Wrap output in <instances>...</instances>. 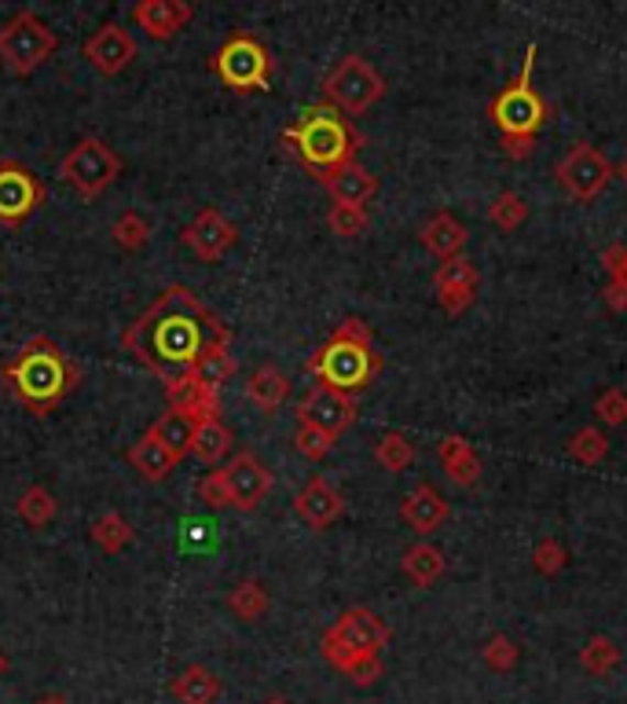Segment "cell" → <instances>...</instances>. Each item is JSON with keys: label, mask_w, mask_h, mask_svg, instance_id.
<instances>
[{"label": "cell", "mask_w": 627, "mask_h": 704, "mask_svg": "<svg viewBox=\"0 0 627 704\" xmlns=\"http://www.w3.org/2000/svg\"><path fill=\"white\" fill-rule=\"evenodd\" d=\"M283 140L290 143L301 165L319 184H327L338 169L356 162V151H360V132L330 103L305 107L294 125L283 132Z\"/></svg>", "instance_id": "3957f363"}, {"label": "cell", "mask_w": 627, "mask_h": 704, "mask_svg": "<svg viewBox=\"0 0 627 704\" xmlns=\"http://www.w3.org/2000/svg\"><path fill=\"white\" fill-rule=\"evenodd\" d=\"M602 264H605V272H609V283L627 286V246H624V242L605 246L602 250Z\"/></svg>", "instance_id": "bcb514c9"}, {"label": "cell", "mask_w": 627, "mask_h": 704, "mask_svg": "<svg viewBox=\"0 0 627 704\" xmlns=\"http://www.w3.org/2000/svg\"><path fill=\"white\" fill-rule=\"evenodd\" d=\"M180 242L195 253L198 261L213 264V261H220L239 242V228L231 224V220L220 213V209L206 206V209H198V213L191 217V224H184Z\"/></svg>", "instance_id": "5bb4252c"}, {"label": "cell", "mask_w": 627, "mask_h": 704, "mask_svg": "<svg viewBox=\"0 0 627 704\" xmlns=\"http://www.w3.org/2000/svg\"><path fill=\"white\" fill-rule=\"evenodd\" d=\"M15 514H19L30 528H44L55 514H59V503H55V495H52L48 488H44V484H30V488L19 495Z\"/></svg>", "instance_id": "1f68e13d"}, {"label": "cell", "mask_w": 627, "mask_h": 704, "mask_svg": "<svg viewBox=\"0 0 627 704\" xmlns=\"http://www.w3.org/2000/svg\"><path fill=\"white\" fill-rule=\"evenodd\" d=\"M569 455L583 462V466H598V462L609 455V437H605L598 426H583L576 429V437L569 440Z\"/></svg>", "instance_id": "e575fe53"}, {"label": "cell", "mask_w": 627, "mask_h": 704, "mask_svg": "<svg viewBox=\"0 0 627 704\" xmlns=\"http://www.w3.org/2000/svg\"><path fill=\"white\" fill-rule=\"evenodd\" d=\"M294 448L301 451L305 459H327L330 455V448H334V437L323 433V429H316V426H301L297 422V433H294Z\"/></svg>", "instance_id": "b9f144b4"}, {"label": "cell", "mask_w": 627, "mask_h": 704, "mask_svg": "<svg viewBox=\"0 0 627 704\" xmlns=\"http://www.w3.org/2000/svg\"><path fill=\"white\" fill-rule=\"evenodd\" d=\"M162 389H165V404H169V411L191 418L195 426L220 418V389L206 385L195 371L180 374V378H173V382H165Z\"/></svg>", "instance_id": "e0dca14e"}, {"label": "cell", "mask_w": 627, "mask_h": 704, "mask_svg": "<svg viewBox=\"0 0 627 704\" xmlns=\"http://www.w3.org/2000/svg\"><path fill=\"white\" fill-rule=\"evenodd\" d=\"M323 96L341 114L360 118L363 110H371L385 96V81L363 55H345V59H338L334 70L323 77Z\"/></svg>", "instance_id": "30bf717a"}, {"label": "cell", "mask_w": 627, "mask_h": 704, "mask_svg": "<svg viewBox=\"0 0 627 704\" xmlns=\"http://www.w3.org/2000/svg\"><path fill=\"white\" fill-rule=\"evenodd\" d=\"M132 536H136V528H132L118 510L99 514L96 521H92V528H88V539H92V543L103 550V554H110V558L121 554V550L132 543Z\"/></svg>", "instance_id": "f546056e"}, {"label": "cell", "mask_w": 627, "mask_h": 704, "mask_svg": "<svg viewBox=\"0 0 627 704\" xmlns=\"http://www.w3.org/2000/svg\"><path fill=\"white\" fill-rule=\"evenodd\" d=\"M327 228L341 239H356L371 228V217L363 206H330L327 213Z\"/></svg>", "instance_id": "f35d334b"}, {"label": "cell", "mask_w": 627, "mask_h": 704, "mask_svg": "<svg viewBox=\"0 0 627 704\" xmlns=\"http://www.w3.org/2000/svg\"><path fill=\"white\" fill-rule=\"evenodd\" d=\"M418 239H422V246L429 253H437L440 261H455L462 257V250H466V242H470V231L466 224L455 217V213H448V209H440V213H433L422 224V231H418Z\"/></svg>", "instance_id": "603a6c76"}, {"label": "cell", "mask_w": 627, "mask_h": 704, "mask_svg": "<svg viewBox=\"0 0 627 704\" xmlns=\"http://www.w3.org/2000/svg\"><path fill=\"white\" fill-rule=\"evenodd\" d=\"M0 378L30 415H52L81 382V367L52 338H30L19 356L4 363Z\"/></svg>", "instance_id": "7a4b0ae2"}, {"label": "cell", "mask_w": 627, "mask_h": 704, "mask_svg": "<svg viewBox=\"0 0 627 704\" xmlns=\"http://www.w3.org/2000/svg\"><path fill=\"white\" fill-rule=\"evenodd\" d=\"M198 499H202L206 506H213V510H224V506H231V495H228V481H224V470H213L206 473L202 481H198Z\"/></svg>", "instance_id": "f6af8a7d"}, {"label": "cell", "mask_w": 627, "mask_h": 704, "mask_svg": "<svg viewBox=\"0 0 627 704\" xmlns=\"http://www.w3.org/2000/svg\"><path fill=\"white\" fill-rule=\"evenodd\" d=\"M294 510L308 528L319 532V528H330L338 521L341 510H345V499H341V492L327 477H312L294 495Z\"/></svg>", "instance_id": "ffe728a7"}, {"label": "cell", "mask_w": 627, "mask_h": 704, "mask_svg": "<svg viewBox=\"0 0 627 704\" xmlns=\"http://www.w3.org/2000/svg\"><path fill=\"white\" fill-rule=\"evenodd\" d=\"M481 290V275L470 257L444 261L437 268V301L448 316H462Z\"/></svg>", "instance_id": "ac0fdd59"}, {"label": "cell", "mask_w": 627, "mask_h": 704, "mask_svg": "<svg viewBox=\"0 0 627 704\" xmlns=\"http://www.w3.org/2000/svg\"><path fill=\"white\" fill-rule=\"evenodd\" d=\"M125 459H129V466L136 470L143 481L158 484V481L169 477L176 466H180L184 455L165 444V440L154 433V429H147V433H143L140 440H132V448L125 451Z\"/></svg>", "instance_id": "44dd1931"}, {"label": "cell", "mask_w": 627, "mask_h": 704, "mask_svg": "<svg viewBox=\"0 0 627 704\" xmlns=\"http://www.w3.org/2000/svg\"><path fill=\"white\" fill-rule=\"evenodd\" d=\"M400 517H404V525L411 528V532L429 536V532H437V528L448 521V499L429 481H422V484H415V488L404 495Z\"/></svg>", "instance_id": "7402d4cb"}, {"label": "cell", "mask_w": 627, "mask_h": 704, "mask_svg": "<svg viewBox=\"0 0 627 704\" xmlns=\"http://www.w3.org/2000/svg\"><path fill=\"white\" fill-rule=\"evenodd\" d=\"M55 48H59V37L37 11L19 8L0 22V63L15 77H30L33 70H41Z\"/></svg>", "instance_id": "8992f818"}, {"label": "cell", "mask_w": 627, "mask_h": 704, "mask_svg": "<svg viewBox=\"0 0 627 704\" xmlns=\"http://www.w3.org/2000/svg\"><path fill=\"white\" fill-rule=\"evenodd\" d=\"M488 217L499 231H517L528 217V202L517 191H503L495 195V202L488 206Z\"/></svg>", "instance_id": "74e56055"}, {"label": "cell", "mask_w": 627, "mask_h": 704, "mask_svg": "<svg viewBox=\"0 0 627 704\" xmlns=\"http://www.w3.org/2000/svg\"><path fill=\"white\" fill-rule=\"evenodd\" d=\"M268 704H286V701H283V697H272Z\"/></svg>", "instance_id": "f5cc1de1"}, {"label": "cell", "mask_w": 627, "mask_h": 704, "mask_svg": "<svg viewBox=\"0 0 627 704\" xmlns=\"http://www.w3.org/2000/svg\"><path fill=\"white\" fill-rule=\"evenodd\" d=\"M440 466H444L448 481L459 488H473L481 481V459L470 448L466 437H444L440 440Z\"/></svg>", "instance_id": "d4e9b609"}, {"label": "cell", "mask_w": 627, "mask_h": 704, "mask_svg": "<svg viewBox=\"0 0 627 704\" xmlns=\"http://www.w3.org/2000/svg\"><path fill=\"white\" fill-rule=\"evenodd\" d=\"M37 704H70V701H66L63 693H44V697H41Z\"/></svg>", "instance_id": "681fc988"}, {"label": "cell", "mask_w": 627, "mask_h": 704, "mask_svg": "<svg viewBox=\"0 0 627 704\" xmlns=\"http://www.w3.org/2000/svg\"><path fill=\"white\" fill-rule=\"evenodd\" d=\"M129 15L151 41H169L195 19V8L187 0H140Z\"/></svg>", "instance_id": "d6986e66"}, {"label": "cell", "mask_w": 627, "mask_h": 704, "mask_svg": "<svg viewBox=\"0 0 627 704\" xmlns=\"http://www.w3.org/2000/svg\"><path fill=\"white\" fill-rule=\"evenodd\" d=\"M81 52H85V59L92 63L96 74L114 77L136 59V41H132V33L121 26V22H103V26L81 44Z\"/></svg>", "instance_id": "2e32d148"}, {"label": "cell", "mask_w": 627, "mask_h": 704, "mask_svg": "<svg viewBox=\"0 0 627 704\" xmlns=\"http://www.w3.org/2000/svg\"><path fill=\"white\" fill-rule=\"evenodd\" d=\"M173 697L180 704H213L220 697V679L202 664H187L173 679Z\"/></svg>", "instance_id": "4316f807"}, {"label": "cell", "mask_w": 627, "mask_h": 704, "mask_svg": "<svg viewBox=\"0 0 627 704\" xmlns=\"http://www.w3.org/2000/svg\"><path fill=\"white\" fill-rule=\"evenodd\" d=\"M151 429L173 451H180V455H187V451H191V437H195V422H191V418H184V415H176V411H169V407H165V411L151 422Z\"/></svg>", "instance_id": "d6a6232c"}, {"label": "cell", "mask_w": 627, "mask_h": 704, "mask_svg": "<svg viewBox=\"0 0 627 704\" xmlns=\"http://www.w3.org/2000/svg\"><path fill=\"white\" fill-rule=\"evenodd\" d=\"M231 444H235L231 429H228L224 422H220V418H213V422L195 426L191 451H187V455H195L198 462H206V466H217V462L231 451Z\"/></svg>", "instance_id": "f1b7e54d"}, {"label": "cell", "mask_w": 627, "mask_h": 704, "mask_svg": "<svg viewBox=\"0 0 627 704\" xmlns=\"http://www.w3.org/2000/svg\"><path fill=\"white\" fill-rule=\"evenodd\" d=\"M195 374L202 378L206 385H213V389H220L231 374H235V356H231V345H220L213 352H206L202 363L195 367Z\"/></svg>", "instance_id": "ab89813d"}, {"label": "cell", "mask_w": 627, "mask_h": 704, "mask_svg": "<svg viewBox=\"0 0 627 704\" xmlns=\"http://www.w3.org/2000/svg\"><path fill=\"white\" fill-rule=\"evenodd\" d=\"M400 565H404V576L411 580L415 587H433V583L444 576V554H440V547H433V543L407 547Z\"/></svg>", "instance_id": "83f0119b"}, {"label": "cell", "mask_w": 627, "mask_h": 704, "mask_svg": "<svg viewBox=\"0 0 627 704\" xmlns=\"http://www.w3.org/2000/svg\"><path fill=\"white\" fill-rule=\"evenodd\" d=\"M308 371L316 374L319 385H330L338 393H356L382 371V352H374V341H352L334 334L308 360Z\"/></svg>", "instance_id": "5b68a950"}, {"label": "cell", "mask_w": 627, "mask_h": 704, "mask_svg": "<svg viewBox=\"0 0 627 704\" xmlns=\"http://www.w3.org/2000/svg\"><path fill=\"white\" fill-rule=\"evenodd\" d=\"M323 187L330 191V198H334V206H367L371 198L378 195V176L363 169L360 162H352L330 176Z\"/></svg>", "instance_id": "cb8c5ba5"}, {"label": "cell", "mask_w": 627, "mask_h": 704, "mask_svg": "<svg viewBox=\"0 0 627 704\" xmlns=\"http://www.w3.org/2000/svg\"><path fill=\"white\" fill-rule=\"evenodd\" d=\"M532 565L539 576H558V572L569 565V550L561 547L558 539H539L532 550Z\"/></svg>", "instance_id": "7bdbcfd3"}, {"label": "cell", "mask_w": 627, "mask_h": 704, "mask_svg": "<svg viewBox=\"0 0 627 704\" xmlns=\"http://www.w3.org/2000/svg\"><path fill=\"white\" fill-rule=\"evenodd\" d=\"M228 609L239 616V620H261L264 613H268V591H264V583L261 580H242L231 587L228 594Z\"/></svg>", "instance_id": "4dcf8cb0"}, {"label": "cell", "mask_w": 627, "mask_h": 704, "mask_svg": "<svg viewBox=\"0 0 627 704\" xmlns=\"http://www.w3.org/2000/svg\"><path fill=\"white\" fill-rule=\"evenodd\" d=\"M220 470H224L228 495H231V506H235V510H257V506L268 499L272 470L264 466L253 451H239V455Z\"/></svg>", "instance_id": "9a60e30c"}, {"label": "cell", "mask_w": 627, "mask_h": 704, "mask_svg": "<svg viewBox=\"0 0 627 704\" xmlns=\"http://www.w3.org/2000/svg\"><path fill=\"white\" fill-rule=\"evenodd\" d=\"M209 70L224 88L246 96V92H268L272 85V55L253 37V33H231L209 59Z\"/></svg>", "instance_id": "52a82bcc"}, {"label": "cell", "mask_w": 627, "mask_h": 704, "mask_svg": "<svg viewBox=\"0 0 627 704\" xmlns=\"http://www.w3.org/2000/svg\"><path fill=\"white\" fill-rule=\"evenodd\" d=\"M605 305H609L613 312H627V286H620V283L605 286Z\"/></svg>", "instance_id": "c3c4849f"}, {"label": "cell", "mask_w": 627, "mask_h": 704, "mask_svg": "<svg viewBox=\"0 0 627 704\" xmlns=\"http://www.w3.org/2000/svg\"><path fill=\"white\" fill-rule=\"evenodd\" d=\"M220 345H231L228 323L187 286H165L121 334V349L158 374L162 385L191 374Z\"/></svg>", "instance_id": "6da1fadb"}, {"label": "cell", "mask_w": 627, "mask_h": 704, "mask_svg": "<svg viewBox=\"0 0 627 704\" xmlns=\"http://www.w3.org/2000/svg\"><path fill=\"white\" fill-rule=\"evenodd\" d=\"M554 176L569 198H576V202H594V198L609 187L616 169L594 143H576V147L558 162Z\"/></svg>", "instance_id": "8fae6325"}, {"label": "cell", "mask_w": 627, "mask_h": 704, "mask_svg": "<svg viewBox=\"0 0 627 704\" xmlns=\"http://www.w3.org/2000/svg\"><path fill=\"white\" fill-rule=\"evenodd\" d=\"M44 195L48 191H44L37 173L26 169V165L15 158L0 162V224L4 228L26 224V220L44 206Z\"/></svg>", "instance_id": "7c38bea8"}, {"label": "cell", "mask_w": 627, "mask_h": 704, "mask_svg": "<svg viewBox=\"0 0 627 704\" xmlns=\"http://www.w3.org/2000/svg\"><path fill=\"white\" fill-rule=\"evenodd\" d=\"M8 668H11V660H8L4 653H0V679H4V675H8Z\"/></svg>", "instance_id": "816d5d0a"}, {"label": "cell", "mask_w": 627, "mask_h": 704, "mask_svg": "<svg viewBox=\"0 0 627 704\" xmlns=\"http://www.w3.org/2000/svg\"><path fill=\"white\" fill-rule=\"evenodd\" d=\"M110 235H114V242L125 253H136V250H143L147 246V239H151V224L147 220H143L136 209H125V213H121L114 224H110Z\"/></svg>", "instance_id": "d590c367"}, {"label": "cell", "mask_w": 627, "mask_h": 704, "mask_svg": "<svg viewBox=\"0 0 627 704\" xmlns=\"http://www.w3.org/2000/svg\"><path fill=\"white\" fill-rule=\"evenodd\" d=\"M532 147H536V140H521V136H503V154L510 162H525V158H532Z\"/></svg>", "instance_id": "7dc6e473"}, {"label": "cell", "mask_w": 627, "mask_h": 704, "mask_svg": "<svg viewBox=\"0 0 627 704\" xmlns=\"http://www.w3.org/2000/svg\"><path fill=\"white\" fill-rule=\"evenodd\" d=\"M532 66H536V44H528L525 66H521V74H517V81L506 85L488 107V114H492L495 125H499L503 136L536 140V132L543 129V121H547L543 96L532 88Z\"/></svg>", "instance_id": "ba28073f"}, {"label": "cell", "mask_w": 627, "mask_h": 704, "mask_svg": "<svg viewBox=\"0 0 627 704\" xmlns=\"http://www.w3.org/2000/svg\"><path fill=\"white\" fill-rule=\"evenodd\" d=\"M594 411L605 426H624L627 422V393L624 389H605L598 400H594Z\"/></svg>", "instance_id": "ee69618b"}, {"label": "cell", "mask_w": 627, "mask_h": 704, "mask_svg": "<svg viewBox=\"0 0 627 704\" xmlns=\"http://www.w3.org/2000/svg\"><path fill=\"white\" fill-rule=\"evenodd\" d=\"M297 422L323 429V433L338 440L352 422H356V396L338 393V389H330V385H312V389L305 393V400L297 404Z\"/></svg>", "instance_id": "4fadbf2b"}, {"label": "cell", "mask_w": 627, "mask_h": 704, "mask_svg": "<svg viewBox=\"0 0 627 704\" xmlns=\"http://www.w3.org/2000/svg\"><path fill=\"white\" fill-rule=\"evenodd\" d=\"M517 657H521V653H517V642L510 635H492L488 642H484V649H481V660L492 671H510L517 664Z\"/></svg>", "instance_id": "60d3db41"}, {"label": "cell", "mask_w": 627, "mask_h": 704, "mask_svg": "<svg viewBox=\"0 0 627 704\" xmlns=\"http://www.w3.org/2000/svg\"><path fill=\"white\" fill-rule=\"evenodd\" d=\"M121 169H125V165H121V154L110 147L103 136L77 140L59 165L63 180L70 184L81 198H99L110 184L118 180Z\"/></svg>", "instance_id": "9c48e42d"}, {"label": "cell", "mask_w": 627, "mask_h": 704, "mask_svg": "<svg viewBox=\"0 0 627 704\" xmlns=\"http://www.w3.org/2000/svg\"><path fill=\"white\" fill-rule=\"evenodd\" d=\"M616 176H620V184L627 187V158H624L620 165H616Z\"/></svg>", "instance_id": "f907efd6"}, {"label": "cell", "mask_w": 627, "mask_h": 704, "mask_svg": "<svg viewBox=\"0 0 627 704\" xmlns=\"http://www.w3.org/2000/svg\"><path fill=\"white\" fill-rule=\"evenodd\" d=\"M616 664H620V649L605 635H594L591 642L580 649V668L587 671V675H609Z\"/></svg>", "instance_id": "836d02e7"}, {"label": "cell", "mask_w": 627, "mask_h": 704, "mask_svg": "<svg viewBox=\"0 0 627 704\" xmlns=\"http://www.w3.org/2000/svg\"><path fill=\"white\" fill-rule=\"evenodd\" d=\"M246 396L253 407H261V411H279V407L286 404V396H290V378L275 367V363H261L257 371L250 374L246 382Z\"/></svg>", "instance_id": "484cf974"}, {"label": "cell", "mask_w": 627, "mask_h": 704, "mask_svg": "<svg viewBox=\"0 0 627 704\" xmlns=\"http://www.w3.org/2000/svg\"><path fill=\"white\" fill-rule=\"evenodd\" d=\"M389 638L393 631L385 627L382 616L356 605L327 627L319 649H323V660L330 668L349 675L352 686H374L382 679V649L389 646Z\"/></svg>", "instance_id": "277c9868"}, {"label": "cell", "mask_w": 627, "mask_h": 704, "mask_svg": "<svg viewBox=\"0 0 627 704\" xmlns=\"http://www.w3.org/2000/svg\"><path fill=\"white\" fill-rule=\"evenodd\" d=\"M374 459H378L382 470L400 473V470L411 466L415 448H411V440H407L404 433H385V437L378 440V448H374Z\"/></svg>", "instance_id": "8d00e7d4"}]
</instances>
